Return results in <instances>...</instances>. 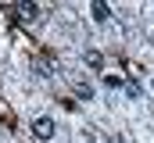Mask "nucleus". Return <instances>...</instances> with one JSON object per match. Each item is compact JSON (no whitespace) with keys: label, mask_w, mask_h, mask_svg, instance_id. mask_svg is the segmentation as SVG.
<instances>
[{"label":"nucleus","mask_w":154,"mask_h":143,"mask_svg":"<svg viewBox=\"0 0 154 143\" xmlns=\"http://www.w3.org/2000/svg\"><path fill=\"white\" fill-rule=\"evenodd\" d=\"M32 136H36V140H50V136H54V118H50V114H43V118L32 122Z\"/></svg>","instance_id":"f257e3e1"},{"label":"nucleus","mask_w":154,"mask_h":143,"mask_svg":"<svg viewBox=\"0 0 154 143\" xmlns=\"http://www.w3.org/2000/svg\"><path fill=\"white\" fill-rule=\"evenodd\" d=\"M90 11H93V22H108V18H111V7H108V4H97V0H93Z\"/></svg>","instance_id":"f03ea898"},{"label":"nucleus","mask_w":154,"mask_h":143,"mask_svg":"<svg viewBox=\"0 0 154 143\" xmlns=\"http://www.w3.org/2000/svg\"><path fill=\"white\" fill-rule=\"evenodd\" d=\"M82 61H86L90 68H104V54H100V50H86V54H82Z\"/></svg>","instance_id":"7ed1b4c3"},{"label":"nucleus","mask_w":154,"mask_h":143,"mask_svg":"<svg viewBox=\"0 0 154 143\" xmlns=\"http://www.w3.org/2000/svg\"><path fill=\"white\" fill-rule=\"evenodd\" d=\"M18 11H22V18H36V14H39L36 4H18Z\"/></svg>","instance_id":"20e7f679"},{"label":"nucleus","mask_w":154,"mask_h":143,"mask_svg":"<svg viewBox=\"0 0 154 143\" xmlns=\"http://www.w3.org/2000/svg\"><path fill=\"white\" fill-rule=\"evenodd\" d=\"M75 93H79V97H82V100H90V97H93V90H90L86 82H79V86H75Z\"/></svg>","instance_id":"39448f33"},{"label":"nucleus","mask_w":154,"mask_h":143,"mask_svg":"<svg viewBox=\"0 0 154 143\" xmlns=\"http://www.w3.org/2000/svg\"><path fill=\"white\" fill-rule=\"evenodd\" d=\"M104 86H108V90H118V86H122V79H115V75H108V79H104Z\"/></svg>","instance_id":"423d86ee"},{"label":"nucleus","mask_w":154,"mask_h":143,"mask_svg":"<svg viewBox=\"0 0 154 143\" xmlns=\"http://www.w3.org/2000/svg\"><path fill=\"white\" fill-rule=\"evenodd\" d=\"M36 68H39V75H54L50 72V61H36Z\"/></svg>","instance_id":"0eeeda50"},{"label":"nucleus","mask_w":154,"mask_h":143,"mask_svg":"<svg viewBox=\"0 0 154 143\" xmlns=\"http://www.w3.org/2000/svg\"><path fill=\"white\" fill-rule=\"evenodd\" d=\"M151 86H154V79H151Z\"/></svg>","instance_id":"6e6552de"}]
</instances>
